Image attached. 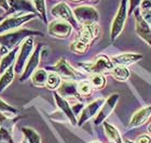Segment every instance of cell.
<instances>
[{
    "label": "cell",
    "instance_id": "484cf974",
    "mask_svg": "<svg viewBox=\"0 0 151 143\" xmlns=\"http://www.w3.org/2000/svg\"><path fill=\"white\" fill-rule=\"evenodd\" d=\"M1 142L14 143L12 134L9 130V127H6L4 123H2V121H0V143Z\"/></svg>",
    "mask_w": 151,
    "mask_h": 143
},
{
    "label": "cell",
    "instance_id": "b9f144b4",
    "mask_svg": "<svg viewBox=\"0 0 151 143\" xmlns=\"http://www.w3.org/2000/svg\"><path fill=\"white\" fill-rule=\"evenodd\" d=\"M90 143H99V142H97V141H93V142H90Z\"/></svg>",
    "mask_w": 151,
    "mask_h": 143
},
{
    "label": "cell",
    "instance_id": "7bdbcfd3",
    "mask_svg": "<svg viewBox=\"0 0 151 143\" xmlns=\"http://www.w3.org/2000/svg\"><path fill=\"white\" fill-rule=\"evenodd\" d=\"M109 143H116V142H112V141H110V142H109Z\"/></svg>",
    "mask_w": 151,
    "mask_h": 143
},
{
    "label": "cell",
    "instance_id": "74e56055",
    "mask_svg": "<svg viewBox=\"0 0 151 143\" xmlns=\"http://www.w3.org/2000/svg\"><path fill=\"white\" fill-rule=\"evenodd\" d=\"M123 143H134L133 141H131V140H124L123 141Z\"/></svg>",
    "mask_w": 151,
    "mask_h": 143
},
{
    "label": "cell",
    "instance_id": "ffe728a7",
    "mask_svg": "<svg viewBox=\"0 0 151 143\" xmlns=\"http://www.w3.org/2000/svg\"><path fill=\"white\" fill-rule=\"evenodd\" d=\"M19 47H15L14 49L9 51L6 55H3V57L1 59V62H0V74H3L9 67L12 66L13 62L15 60L16 53L19 52Z\"/></svg>",
    "mask_w": 151,
    "mask_h": 143
},
{
    "label": "cell",
    "instance_id": "6da1fadb",
    "mask_svg": "<svg viewBox=\"0 0 151 143\" xmlns=\"http://www.w3.org/2000/svg\"><path fill=\"white\" fill-rule=\"evenodd\" d=\"M32 36H43V34L39 30H32L28 28H21L19 30L1 34L0 35V54L6 55L9 51H11L15 47H19V44L24 39Z\"/></svg>",
    "mask_w": 151,
    "mask_h": 143
},
{
    "label": "cell",
    "instance_id": "8fae6325",
    "mask_svg": "<svg viewBox=\"0 0 151 143\" xmlns=\"http://www.w3.org/2000/svg\"><path fill=\"white\" fill-rule=\"evenodd\" d=\"M41 48H42V45L39 44V45L37 46V48L34 50V52L32 53L30 57L28 59V62L26 63L25 68L23 70V74H22V76H21V79H19L21 83H24L25 80L28 79L29 77L34 74V72L36 70L37 66L39 65L40 55H41Z\"/></svg>",
    "mask_w": 151,
    "mask_h": 143
},
{
    "label": "cell",
    "instance_id": "277c9868",
    "mask_svg": "<svg viewBox=\"0 0 151 143\" xmlns=\"http://www.w3.org/2000/svg\"><path fill=\"white\" fill-rule=\"evenodd\" d=\"M37 15L38 14H36V13H28V14H23V15L16 14V15L8 16L0 23V35L8 33L9 30H12V29L19 28V26H22L26 22L35 19Z\"/></svg>",
    "mask_w": 151,
    "mask_h": 143
},
{
    "label": "cell",
    "instance_id": "d590c367",
    "mask_svg": "<svg viewBox=\"0 0 151 143\" xmlns=\"http://www.w3.org/2000/svg\"><path fill=\"white\" fill-rule=\"evenodd\" d=\"M0 8H2L6 13H9L10 11L9 0H0Z\"/></svg>",
    "mask_w": 151,
    "mask_h": 143
},
{
    "label": "cell",
    "instance_id": "1f68e13d",
    "mask_svg": "<svg viewBox=\"0 0 151 143\" xmlns=\"http://www.w3.org/2000/svg\"><path fill=\"white\" fill-rule=\"evenodd\" d=\"M35 8L37 10V13L41 19L43 20V22H47V7H45V1L44 0H32Z\"/></svg>",
    "mask_w": 151,
    "mask_h": 143
},
{
    "label": "cell",
    "instance_id": "5bb4252c",
    "mask_svg": "<svg viewBox=\"0 0 151 143\" xmlns=\"http://www.w3.org/2000/svg\"><path fill=\"white\" fill-rule=\"evenodd\" d=\"M104 102H105L104 98H99V99H97V100L93 101L92 103H90L86 107L83 108V111L81 112V116H80V118H79V120H78L79 126H82L85 121H88V119H91L92 117H94L95 115H97L98 111H99L101 107L103 106Z\"/></svg>",
    "mask_w": 151,
    "mask_h": 143
},
{
    "label": "cell",
    "instance_id": "44dd1931",
    "mask_svg": "<svg viewBox=\"0 0 151 143\" xmlns=\"http://www.w3.org/2000/svg\"><path fill=\"white\" fill-rule=\"evenodd\" d=\"M47 76L49 74L45 70H37L34 72V74L32 75V83L34 86L36 87H44L47 86Z\"/></svg>",
    "mask_w": 151,
    "mask_h": 143
},
{
    "label": "cell",
    "instance_id": "ab89813d",
    "mask_svg": "<svg viewBox=\"0 0 151 143\" xmlns=\"http://www.w3.org/2000/svg\"><path fill=\"white\" fill-rule=\"evenodd\" d=\"M69 1H73V2H80L82 0H69Z\"/></svg>",
    "mask_w": 151,
    "mask_h": 143
},
{
    "label": "cell",
    "instance_id": "f35d334b",
    "mask_svg": "<svg viewBox=\"0 0 151 143\" xmlns=\"http://www.w3.org/2000/svg\"><path fill=\"white\" fill-rule=\"evenodd\" d=\"M3 20H4V16H2V15H0V23L2 22Z\"/></svg>",
    "mask_w": 151,
    "mask_h": 143
},
{
    "label": "cell",
    "instance_id": "4fadbf2b",
    "mask_svg": "<svg viewBox=\"0 0 151 143\" xmlns=\"http://www.w3.org/2000/svg\"><path fill=\"white\" fill-rule=\"evenodd\" d=\"M47 70H52L53 72L58 74L60 76L64 77V78H66V79H69V80L78 79V77L80 76L78 72L76 70H73L65 59H60L54 66L47 67Z\"/></svg>",
    "mask_w": 151,
    "mask_h": 143
},
{
    "label": "cell",
    "instance_id": "5b68a950",
    "mask_svg": "<svg viewBox=\"0 0 151 143\" xmlns=\"http://www.w3.org/2000/svg\"><path fill=\"white\" fill-rule=\"evenodd\" d=\"M32 49H34V39H32V37H28V38H26L24 40V42L21 46L19 57H17V60H16L15 64H14L15 73L19 74L23 72L26 63H27L28 57H30V55H32Z\"/></svg>",
    "mask_w": 151,
    "mask_h": 143
},
{
    "label": "cell",
    "instance_id": "9a60e30c",
    "mask_svg": "<svg viewBox=\"0 0 151 143\" xmlns=\"http://www.w3.org/2000/svg\"><path fill=\"white\" fill-rule=\"evenodd\" d=\"M53 95H54V99H55V102H56V105L58 106V108H60V111L66 115V117L69 119V121L71 123V125H73V126L78 125L77 116H76V114L73 113V107L70 106L69 102L67 101L65 98H63V97H62L58 92H54Z\"/></svg>",
    "mask_w": 151,
    "mask_h": 143
},
{
    "label": "cell",
    "instance_id": "8d00e7d4",
    "mask_svg": "<svg viewBox=\"0 0 151 143\" xmlns=\"http://www.w3.org/2000/svg\"><path fill=\"white\" fill-rule=\"evenodd\" d=\"M73 107V113L76 114V116L79 114V112L81 111L82 108H83V104H81V103H77V104H75L73 106H71Z\"/></svg>",
    "mask_w": 151,
    "mask_h": 143
},
{
    "label": "cell",
    "instance_id": "8992f818",
    "mask_svg": "<svg viewBox=\"0 0 151 143\" xmlns=\"http://www.w3.org/2000/svg\"><path fill=\"white\" fill-rule=\"evenodd\" d=\"M76 20L81 24H91V23H97L99 19L97 10L90 6H80L77 7L73 10Z\"/></svg>",
    "mask_w": 151,
    "mask_h": 143
},
{
    "label": "cell",
    "instance_id": "cb8c5ba5",
    "mask_svg": "<svg viewBox=\"0 0 151 143\" xmlns=\"http://www.w3.org/2000/svg\"><path fill=\"white\" fill-rule=\"evenodd\" d=\"M14 73H15V70H14V66L12 65L4 73L1 74V77H0V93L2 92L3 90L6 89V87L13 81Z\"/></svg>",
    "mask_w": 151,
    "mask_h": 143
},
{
    "label": "cell",
    "instance_id": "30bf717a",
    "mask_svg": "<svg viewBox=\"0 0 151 143\" xmlns=\"http://www.w3.org/2000/svg\"><path fill=\"white\" fill-rule=\"evenodd\" d=\"M134 15H135V29L137 35L151 47V25L142 16L140 10L136 9Z\"/></svg>",
    "mask_w": 151,
    "mask_h": 143
},
{
    "label": "cell",
    "instance_id": "83f0119b",
    "mask_svg": "<svg viewBox=\"0 0 151 143\" xmlns=\"http://www.w3.org/2000/svg\"><path fill=\"white\" fill-rule=\"evenodd\" d=\"M90 83H92L93 88L96 89H103L106 85V79L103 76V74H92Z\"/></svg>",
    "mask_w": 151,
    "mask_h": 143
},
{
    "label": "cell",
    "instance_id": "2e32d148",
    "mask_svg": "<svg viewBox=\"0 0 151 143\" xmlns=\"http://www.w3.org/2000/svg\"><path fill=\"white\" fill-rule=\"evenodd\" d=\"M142 59V54L138 53H132V52H127V53L118 54L111 57V61L114 65H122V66H129L131 64H134L138 62L139 60Z\"/></svg>",
    "mask_w": 151,
    "mask_h": 143
},
{
    "label": "cell",
    "instance_id": "ee69618b",
    "mask_svg": "<svg viewBox=\"0 0 151 143\" xmlns=\"http://www.w3.org/2000/svg\"><path fill=\"white\" fill-rule=\"evenodd\" d=\"M93 1H95V0H93Z\"/></svg>",
    "mask_w": 151,
    "mask_h": 143
},
{
    "label": "cell",
    "instance_id": "836d02e7",
    "mask_svg": "<svg viewBox=\"0 0 151 143\" xmlns=\"http://www.w3.org/2000/svg\"><path fill=\"white\" fill-rule=\"evenodd\" d=\"M142 0H129V15L133 14L135 10L140 6Z\"/></svg>",
    "mask_w": 151,
    "mask_h": 143
},
{
    "label": "cell",
    "instance_id": "f1b7e54d",
    "mask_svg": "<svg viewBox=\"0 0 151 143\" xmlns=\"http://www.w3.org/2000/svg\"><path fill=\"white\" fill-rule=\"evenodd\" d=\"M60 85V76L55 72L49 74L47 76V87L50 89H56Z\"/></svg>",
    "mask_w": 151,
    "mask_h": 143
},
{
    "label": "cell",
    "instance_id": "ba28073f",
    "mask_svg": "<svg viewBox=\"0 0 151 143\" xmlns=\"http://www.w3.org/2000/svg\"><path fill=\"white\" fill-rule=\"evenodd\" d=\"M73 30V26L68 22L64 21V20L56 19L52 21L49 24L47 27V33L49 35L52 37H56V38H67L68 36L71 34Z\"/></svg>",
    "mask_w": 151,
    "mask_h": 143
},
{
    "label": "cell",
    "instance_id": "4dcf8cb0",
    "mask_svg": "<svg viewBox=\"0 0 151 143\" xmlns=\"http://www.w3.org/2000/svg\"><path fill=\"white\" fill-rule=\"evenodd\" d=\"M19 113L16 108H14L13 106L9 105L8 103L3 101L2 99H0V114H3L6 116H13V115H16Z\"/></svg>",
    "mask_w": 151,
    "mask_h": 143
},
{
    "label": "cell",
    "instance_id": "d4e9b609",
    "mask_svg": "<svg viewBox=\"0 0 151 143\" xmlns=\"http://www.w3.org/2000/svg\"><path fill=\"white\" fill-rule=\"evenodd\" d=\"M22 132L25 136L26 140L28 143H42L41 142V138L39 136L37 131H35L34 129L29 127H23Z\"/></svg>",
    "mask_w": 151,
    "mask_h": 143
},
{
    "label": "cell",
    "instance_id": "60d3db41",
    "mask_svg": "<svg viewBox=\"0 0 151 143\" xmlns=\"http://www.w3.org/2000/svg\"><path fill=\"white\" fill-rule=\"evenodd\" d=\"M148 131H149V132H150V134H151V124L148 126Z\"/></svg>",
    "mask_w": 151,
    "mask_h": 143
},
{
    "label": "cell",
    "instance_id": "d6986e66",
    "mask_svg": "<svg viewBox=\"0 0 151 143\" xmlns=\"http://www.w3.org/2000/svg\"><path fill=\"white\" fill-rule=\"evenodd\" d=\"M57 92L65 99L66 98L76 99L80 95L78 92V83H76L73 80V81H65V83H60Z\"/></svg>",
    "mask_w": 151,
    "mask_h": 143
},
{
    "label": "cell",
    "instance_id": "ac0fdd59",
    "mask_svg": "<svg viewBox=\"0 0 151 143\" xmlns=\"http://www.w3.org/2000/svg\"><path fill=\"white\" fill-rule=\"evenodd\" d=\"M151 116V105H148L146 107L140 108L139 111H137L135 114L133 115L131 120H129V127L131 128H136L139 127L148 120Z\"/></svg>",
    "mask_w": 151,
    "mask_h": 143
},
{
    "label": "cell",
    "instance_id": "f546056e",
    "mask_svg": "<svg viewBox=\"0 0 151 143\" xmlns=\"http://www.w3.org/2000/svg\"><path fill=\"white\" fill-rule=\"evenodd\" d=\"M88 44H86V42H84L83 40L78 38L71 44L70 50L76 52V53H84L85 51L88 50Z\"/></svg>",
    "mask_w": 151,
    "mask_h": 143
},
{
    "label": "cell",
    "instance_id": "3957f363",
    "mask_svg": "<svg viewBox=\"0 0 151 143\" xmlns=\"http://www.w3.org/2000/svg\"><path fill=\"white\" fill-rule=\"evenodd\" d=\"M80 66L83 67L86 72L91 74H103L110 73V70L113 68L114 64L112 63L111 59H109V57H105V55H99L93 62L80 64Z\"/></svg>",
    "mask_w": 151,
    "mask_h": 143
},
{
    "label": "cell",
    "instance_id": "d6a6232c",
    "mask_svg": "<svg viewBox=\"0 0 151 143\" xmlns=\"http://www.w3.org/2000/svg\"><path fill=\"white\" fill-rule=\"evenodd\" d=\"M92 89H93V86L90 81H86V80H83V81H80L78 83V92L80 95H88L91 94Z\"/></svg>",
    "mask_w": 151,
    "mask_h": 143
},
{
    "label": "cell",
    "instance_id": "603a6c76",
    "mask_svg": "<svg viewBox=\"0 0 151 143\" xmlns=\"http://www.w3.org/2000/svg\"><path fill=\"white\" fill-rule=\"evenodd\" d=\"M104 130L106 136H107L108 139L110 141L116 143H123V140L122 138H121V134H120L119 130L116 127H113L112 125L107 123V121L104 123Z\"/></svg>",
    "mask_w": 151,
    "mask_h": 143
},
{
    "label": "cell",
    "instance_id": "9c48e42d",
    "mask_svg": "<svg viewBox=\"0 0 151 143\" xmlns=\"http://www.w3.org/2000/svg\"><path fill=\"white\" fill-rule=\"evenodd\" d=\"M119 99H120V95L118 94V93H113V94H111L107 100H105L103 106H101V110L98 111L97 115H96L94 118V124L96 125V126H98V125L101 124V123H104L105 119L112 113V111L114 110V107H116V105L118 104V102H119Z\"/></svg>",
    "mask_w": 151,
    "mask_h": 143
},
{
    "label": "cell",
    "instance_id": "7a4b0ae2",
    "mask_svg": "<svg viewBox=\"0 0 151 143\" xmlns=\"http://www.w3.org/2000/svg\"><path fill=\"white\" fill-rule=\"evenodd\" d=\"M127 3H129L127 0H121L118 13H116V15L114 16L113 22H112V24H111V32H110L111 40H114V39L122 33L123 28H124V26H125L126 17L129 15Z\"/></svg>",
    "mask_w": 151,
    "mask_h": 143
},
{
    "label": "cell",
    "instance_id": "e0dca14e",
    "mask_svg": "<svg viewBox=\"0 0 151 143\" xmlns=\"http://www.w3.org/2000/svg\"><path fill=\"white\" fill-rule=\"evenodd\" d=\"M99 33V26L97 23H91V24H84L81 28V33L79 36V39L83 40L84 42L88 44L92 42Z\"/></svg>",
    "mask_w": 151,
    "mask_h": 143
},
{
    "label": "cell",
    "instance_id": "52a82bcc",
    "mask_svg": "<svg viewBox=\"0 0 151 143\" xmlns=\"http://www.w3.org/2000/svg\"><path fill=\"white\" fill-rule=\"evenodd\" d=\"M51 13H52V15L54 17L60 20H64V21L68 22L69 24H71L73 27L79 28V24H78L79 22L76 20L75 14H73V12L71 11V9H70L69 6L67 3L60 2L57 3V4H55L52 8V10H51Z\"/></svg>",
    "mask_w": 151,
    "mask_h": 143
},
{
    "label": "cell",
    "instance_id": "7402d4cb",
    "mask_svg": "<svg viewBox=\"0 0 151 143\" xmlns=\"http://www.w3.org/2000/svg\"><path fill=\"white\" fill-rule=\"evenodd\" d=\"M110 74L114 79L119 80V81H125L129 78V73L127 66H122V65H116L110 70Z\"/></svg>",
    "mask_w": 151,
    "mask_h": 143
},
{
    "label": "cell",
    "instance_id": "4316f807",
    "mask_svg": "<svg viewBox=\"0 0 151 143\" xmlns=\"http://www.w3.org/2000/svg\"><path fill=\"white\" fill-rule=\"evenodd\" d=\"M142 16L151 25V0H144L140 3Z\"/></svg>",
    "mask_w": 151,
    "mask_h": 143
},
{
    "label": "cell",
    "instance_id": "7c38bea8",
    "mask_svg": "<svg viewBox=\"0 0 151 143\" xmlns=\"http://www.w3.org/2000/svg\"><path fill=\"white\" fill-rule=\"evenodd\" d=\"M9 13H12V14H17V15H23L24 13L25 14H28V13L38 14L35 4L30 0H9Z\"/></svg>",
    "mask_w": 151,
    "mask_h": 143
},
{
    "label": "cell",
    "instance_id": "e575fe53",
    "mask_svg": "<svg viewBox=\"0 0 151 143\" xmlns=\"http://www.w3.org/2000/svg\"><path fill=\"white\" fill-rule=\"evenodd\" d=\"M136 143H151V138L147 134H142L136 139Z\"/></svg>",
    "mask_w": 151,
    "mask_h": 143
}]
</instances>
